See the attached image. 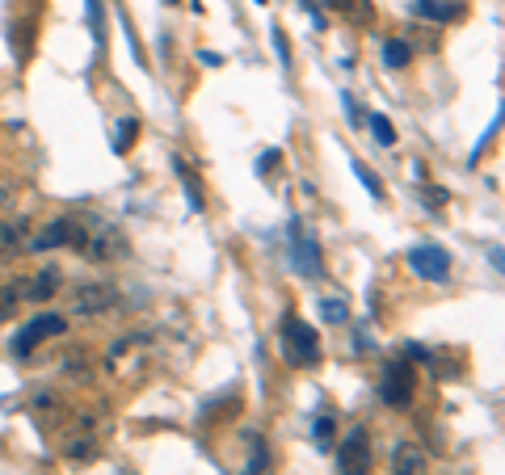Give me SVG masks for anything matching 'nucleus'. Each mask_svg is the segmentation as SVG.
I'll return each mask as SVG.
<instances>
[{"label":"nucleus","instance_id":"nucleus-8","mask_svg":"<svg viewBox=\"0 0 505 475\" xmlns=\"http://www.w3.org/2000/svg\"><path fill=\"white\" fill-rule=\"evenodd\" d=\"M426 471V451L413 442H400L392 451V475H421Z\"/></svg>","mask_w":505,"mask_h":475},{"label":"nucleus","instance_id":"nucleus-1","mask_svg":"<svg viewBox=\"0 0 505 475\" xmlns=\"http://www.w3.org/2000/svg\"><path fill=\"white\" fill-rule=\"evenodd\" d=\"M283 358L295 366H316L321 362V337L312 324H304L299 316L283 320Z\"/></svg>","mask_w":505,"mask_h":475},{"label":"nucleus","instance_id":"nucleus-19","mask_svg":"<svg viewBox=\"0 0 505 475\" xmlns=\"http://www.w3.org/2000/svg\"><path fill=\"white\" fill-rule=\"evenodd\" d=\"M370 131H375V139H379L383 147H392V144H396V126L383 118V114H370Z\"/></svg>","mask_w":505,"mask_h":475},{"label":"nucleus","instance_id":"nucleus-10","mask_svg":"<svg viewBox=\"0 0 505 475\" xmlns=\"http://www.w3.org/2000/svg\"><path fill=\"white\" fill-rule=\"evenodd\" d=\"M413 13H417V17H426V22H455L463 9H459L455 0H417V5H413Z\"/></svg>","mask_w":505,"mask_h":475},{"label":"nucleus","instance_id":"nucleus-2","mask_svg":"<svg viewBox=\"0 0 505 475\" xmlns=\"http://www.w3.org/2000/svg\"><path fill=\"white\" fill-rule=\"evenodd\" d=\"M85 256H93V261H110V256L123 253V236L114 232L110 223H98V228H76L72 223V240Z\"/></svg>","mask_w":505,"mask_h":475},{"label":"nucleus","instance_id":"nucleus-16","mask_svg":"<svg viewBox=\"0 0 505 475\" xmlns=\"http://www.w3.org/2000/svg\"><path fill=\"white\" fill-rule=\"evenodd\" d=\"M333 433H337V425H333V416H321L316 425H312V442L321 446V451H333Z\"/></svg>","mask_w":505,"mask_h":475},{"label":"nucleus","instance_id":"nucleus-14","mask_svg":"<svg viewBox=\"0 0 505 475\" xmlns=\"http://www.w3.org/2000/svg\"><path fill=\"white\" fill-rule=\"evenodd\" d=\"M408 60H413V47H408V42H400V38L383 42V63H388V68H408Z\"/></svg>","mask_w":505,"mask_h":475},{"label":"nucleus","instance_id":"nucleus-12","mask_svg":"<svg viewBox=\"0 0 505 475\" xmlns=\"http://www.w3.org/2000/svg\"><path fill=\"white\" fill-rule=\"evenodd\" d=\"M60 282H63V274L55 265H47V269H38V278L30 282V299H34V303H47L51 294L60 291Z\"/></svg>","mask_w":505,"mask_h":475},{"label":"nucleus","instance_id":"nucleus-9","mask_svg":"<svg viewBox=\"0 0 505 475\" xmlns=\"http://www.w3.org/2000/svg\"><path fill=\"white\" fill-rule=\"evenodd\" d=\"M68 240H72V219H55L30 240V248H34V253H47V248H63Z\"/></svg>","mask_w":505,"mask_h":475},{"label":"nucleus","instance_id":"nucleus-18","mask_svg":"<svg viewBox=\"0 0 505 475\" xmlns=\"http://www.w3.org/2000/svg\"><path fill=\"white\" fill-rule=\"evenodd\" d=\"M337 13H345V17H358V22H370V5L367 0H329Z\"/></svg>","mask_w":505,"mask_h":475},{"label":"nucleus","instance_id":"nucleus-20","mask_svg":"<svg viewBox=\"0 0 505 475\" xmlns=\"http://www.w3.org/2000/svg\"><path fill=\"white\" fill-rule=\"evenodd\" d=\"M321 316L329 320V324H345V320H350V307H345L341 299H324V303H321Z\"/></svg>","mask_w":505,"mask_h":475},{"label":"nucleus","instance_id":"nucleus-4","mask_svg":"<svg viewBox=\"0 0 505 475\" xmlns=\"http://www.w3.org/2000/svg\"><path fill=\"white\" fill-rule=\"evenodd\" d=\"M63 332H68V320H63V316H34L22 332H17V337H13V354H17V358L34 354L47 337H63Z\"/></svg>","mask_w":505,"mask_h":475},{"label":"nucleus","instance_id":"nucleus-5","mask_svg":"<svg viewBox=\"0 0 505 475\" xmlns=\"http://www.w3.org/2000/svg\"><path fill=\"white\" fill-rule=\"evenodd\" d=\"M370 467H375V454H370L367 429H354V433L341 442V451H337V471L341 475H370Z\"/></svg>","mask_w":505,"mask_h":475},{"label":"nucleus","instance_id":"nucleus-22","mask_svg":"<svg viewBox=\"0 0 505 475\" xmlns=\"http://www.w3.org/2000/svg\"><path fill=\"white\" fill-rule=\"evenodd\" d=\"M248 438H253V463H248V475L253 471H266V442H261V433H248Z\"/></svg>","mask_w":505,"mask_h":475},{"label":"nucleus","instance_id":"nucleus-27","mask_svg":"<svg viewBox=\"0 0 505 475\" xmlns=\"http://www.w3.org/2000/svg\"><path fill=\"white\" fill-rule=\"evenodd\" d=\"M257 5H266V0H257Z\"/></svg>","mask_w":505,"mask_h":475},{"label":"nucleus","instance_id":"nucleus-17","mask_svg":"<svg viewBox=\"0 0 505 475\" xmlns=\"http://www.w3.org/2000/svg\"><path fill=\"white\" fill-rule=\"evenodd\" d=\"M136 135H139V118H126L123 126H114V147L118 152H131L136 147Z\"/></svg>","mask_w":505,"mask_h":475},{"label":"nucleus","instance_id":"nucleus-21","mask_svg":"<svg viewBox=\"0 0 505 475\" xmlns=\"http://www.w3.org/2000/svg\"><path fill=\"white\" fill-rule=\"evenodd\" d=\"M354 172H358V182L367 185L370 194H375V198H383V185H379V177H375V172H370L367 164H358V160H354Z\"/></svg>","mask_w":505,"mask_h":475},{"label":"nucleus","instance_id":"nucleus-23","mask_svg":"<svg viewBox=\"0 0 505 475\" xmlns=\"http://www.w3.org/2000/svg\"><path fill=\"white\" fill-rule=\"evenodd\" d=\"M13 307H17V286H5L0 291V324L13 316Z\"/></svg>","mask_w":505,"mask_h":475},{"label":"nucleus","instance_id":"nucleus-26","mask_svg":"<svg viewBox=\"0 0 505 475\" xmlns=\"http://www.w3.org/2000/svg\"><path fill=\"white\" fill-rule=\"evenodd\" d=\"M274 47H278V55H283V60H291V47H286V38L278 34V30H274Z\"/></svg>","mask_w":505,"mask_h":475},{"label":"nucleus","instance_id":"nucleus-28","mask_svg":"<svg viewBox=\"0 0 505 475\" xmlns=\"http://www.w3.org/2000/svg\"><path fill=\"white\" fill-rule=\"evenodd\" d=\"M169 5H177V0H169Z\"/></svg>","mask_w":505,"mask_h":475},{"label":"nucleus","instance_id":"nucleus-24","mask_svg":"<svg viewBox=\"0 0 505 475\" xmlns=\"http://www.w3.org/2000/svg\"><path fill=\"white\" fill-rule=\"evenodd\" d=\"M426 198H430V207H434V210H443L446 202H451V194H446L443 185H430V190H426Z\"/></svg>","mask_w":505,"mask_h":475},{"label":"nucleus","instance_id":"nucleus-6","mask_svg":"<svg viewBox=\"0 0 505 475\" xmlns=\"http://www.w3.org/2000/svg\"><path fill=\"white\" fill-rule=\"evenodd\" d=\"M110 307H118V291H114L110 282H85V286H76V294H72L76 316H101Z\"/></svg>","mask_w":505,"mask_h":475},{"label":"nucleus","instance_id":"nucleus-13","mask_svg":"<svg viewBox=\"0 0 505 475\" xmlns=\"http://www.w3.org/2000/svg\"><path fill=\"white\" fill-rule=\"evenodd\" d=\"M22 236H25V219H5L0 223V261L22 248Z\"/></svg>","mask_w":505,"mask_h":475},{"label":"nucleus","instance_id":"nucleus-11","mask_svg":"<svg viewBox=\"0 0 505 475\" xmlns=\"http://www.w3.org/2000/svg\"><path fill=\"white\" fill-rule=\"evenodd\" d=\"M295 265H299V274H308V278L321 274V248L312 244V236H295Z\"/></svg>","mask_w":505,"mask_h":475},{"label":"nucleus","instance_id":"nucleus-25","mask_svg":"<svg viewBox=\"0 0 505 475\" xmlns=\"http://www.w3.org/2000/svg\"><path fill=\"white\" fill-rule=\"evenodd\" d=\"M274 164H278V152H266V156H261V177H270V172H274Z\"/></svg>","mask_w":505,"mask_h":475},{"label":"nucleus","instance_id":"nucleus-7","mask_svg":"<svg viewBox=\"0 0 505 475\" xmlns=\"http://www.w3.org/2000/svg\"><path fill=\"white\" fill-rule=\"evenodd\" d=\"M408 265H413V274L426 282L451 278V256H446V248H438V244H417V248L408 253Z\"/></svg>","mask_w":505,"mask_h":475},{"label":"nucleus","instance_id":"nucleus-15","mask_svg":"<svg viewBox=\"0 0 505 475\" xmlns=\"http://www.w3.org/2000/svg\"><path fill=\"white\" fill-rule=\"evenodd\" d=\"M177 177H182V185L190 190V207H194V210H202V207H207V202H202V185H198L194 169H190L185 160H177Z\"/></svg>","mask_w":505,"mask_h":475},{"label":"nucleus","instance_id":"nucleus-3","mask_svg":"<svg viewBox=\"0 0 505 475\" xmlns=\"http://www.w3.org/2000/svg\"><path fill=\"white\" fill-rule=\"evenodd\" d=\"M383 404L388 408H408L413 404V391H417V375L408 362H392L383 370Z\"/></svg>","mask_w":505,"mask_h":475}]
</instances>
